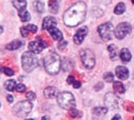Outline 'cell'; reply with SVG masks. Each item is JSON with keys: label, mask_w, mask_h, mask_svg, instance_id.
Segmentation results:
<instances>
[{"label": "cell", "mask_w": 134, "mask_h": 120, "mask_svg": "<svg viewBox=\"0 0 134 120\" xmlns=\"http://www.w3.org/2000/svg\"><path fill=\"white\" fill-rule=\"evenodd\" d=\"M132 31V26L128 22L120 23L115 29V36L118 39H124L127 35Z\"/></svg>", "instance_id": "8"}, {"label": "cell", "mask_w": 134, "mask_h": 120, "mask_svg": "<svg viewBox=\"0 0 134 120\" xmlns=\"http://www.w3.org/2000/svg\"><path fill=\"white\" fill-rule=\"evenodd\" d=\"M1 72H3L4 74H5L8 76H12L14 75V72L10 68H7V67H2L1 69Z\"/></svg>", "instance_id": "29"}, {"label": "cell", "mask_w": 134, "mask_h": 120, "mask_svg": "<svg viewBox=\"0 0 134 120\" xmlns=\"http://www.w3.org/2000/svg\"><path fill=\"white\" fill-rule=\"evenodd\" d=\"M133 120H134V118H133Z\"/></svg>", "instance_id": "42"}, {"label": "cell", "mask_w": 134, "mask_h": 120, "mask_svg": "<svg viewBox=\"0 0 134 120\" xmlns=\"http://www.w3.org/2000/svg\"><path fill=\"white\" fill-rule=\"evenodd\" d=\"M119 57H120V59L123 62H129V61H130V60L132 58L131 53L127 48H123L121 50V51L119 53Z\"/></svg>", "instance_id": "16"}, {"label": "cell", "mask_w": 134, "mask_h": 120, "mask_svg": "<svg viewBox=\"0 0 134 120\" xmlns=\"http://www.w3.org/2000/svg\"><path fill=\"white\" fill-rule=\"evenodd\" d=\"M82 86V83L79 82V81H75V83H74V84H73V87L75 88V89H78V88H79L80 86Z\"/></svg>", "instance_id": "36"}, {"label": "cell", "mask_w": 134, "mask_h": 120, "mask_svg": "<svg viewBox=\"0 0 134 120\" xmlns=\"http://www.w3.org/2000/svg\"><path fill=\"white\" fill-rule=\"evenodd\" d=\"M67 44H68V42H66V41H64V42H60V43H59V45H58V48L60 49V50H62V49H64L66 46H67Z\"/></svg>", "instance_id": "35"}, {"label": "cell", "mask_w": 134, "mask_h": 120, "mask_svg": "<svg viewBox=\"0 0 134 120\" xmlns=\"http://www.w3.org/2000/svg\"><path fill=\"white\" fill-rule=\"evenodd\" d=\"M113 88L115 92L119 93V94H124L126 92V88H125L124 85L119 81L113 82Z\"/></svg>", "instance_id": "20"}, {"label": "cell", "mask_w": 134, "mask_h": 120, "mask_svg": "<svg viewBox=\"0 0 134 120\" xmlns=\"http://www.w3.org/2000/svg\"><path fill=\"white\" fill-rule=\"evenodd\" d=\"M21 62L23 69L27 72H31L33 71L38 64L36 55L31 51L24 53L21 57Z\"/></svg>", "instance_id": "3"}, {"label": "cell", "mask_w": 134, "mask_h": 120, "mask_svg": "<svg viewBox=\"0 0 134 120\" xmlns=\"http://www.w3.org/2000/svg\"><path fill=\"white\" fill-rule=\"evenodd\" d=\"M46 47H47V44L40 37H37L35 41H32L28 44V49L35 54L40 53Z\"/></svg>", "instance_id": "9"}, {"label": "cell", "mask_w": 134, "mask_h": 120, "mask_svg": "<svg viewBox=\"0 0 134 120\" xmlns=\"http://www.w3.org/2000/svg\"><path fill=\"white\" fill-rule=\"evenodd\" d=\"M126 11V5L123 2H119L117 4L114 9V13L117 15H121Z\"/></svg>", "instance_id": "24"}, {"label": "cell", "mask_w": 134, "mask_h": 120, "mask_svg": "<svg viewBox=\"0 0 134 120\" xmlns=\"http://www.w3.org/2000/svg\"><path fill=\"white\" fill-rule=\"evenodd\" d=\"M32 108H33V105L30 101H23L17 103L13 108V112L16 116L24 118V117H26L31 112Z\"/></svg>", "instance_id": "5"}, {"label": "cell", "mask_w": 134, "mask_h": 120, "mask_svg": "<svg viewBox=\"0 0 134 120\" xmlns=\"http://www.w3.org/2000/svg\"><path fill=\"white\" fill-rule=\"evenodd\" d=\"M21 46H22V42L18 39H16V40L12 41L9 44H7L5 46V48L9 50H17L18 48H20Z\"/></svg>", "instance_id": "19"}, {"label": "cell", "mask_w": 134, "mask_h": 120, "mask_svg": "<svg viewBox=\"0 0 134 120\" xmlns=\"http://www.w3.org/2000/svg\"><path fill=\"white\" fill-rule=\"evenodd\" d=\"M43 64L46 72L50 75H56L60 72L61 61L60 56L56 53H50L43 60Z\"/></svg>", "instance_id": "2"}, {"label": "cell", "mask_w": 134, "mask_h": 120, "mask_svg": "<svg viewBox=\"0 0 134 120\" xmlns=\"http://www.w3.org/2000/svg\"><path fill=\"white\" fill-rule=\"evenodd\" d=\"M103 78H104V79L107 83H112V82H114V75L111 72H106V73H104Z\"/></svg>", "instance_id": "28"}, {"label": "cell", "mask_w": 134, "mask_h": 120, "mask_svg": "<svg viewBox=\"0 0 134 120\" xmlns=\"http://www.w3.org/2000/svg\"><path fill=\"white\" fill-rule=\"evenodd\" d=\"M49 32L54 40H56V41H62L63 40V38H64L63 33L59 29H57V28H53L49 29Z\"/></svg>", "instance_id": "17"}, {"label": "cell", "mask_w": 134, "mask_h": 120, "mask_svg": "<svg viewBox=\"0 0 134 120\" xmlns=\"http://www.w3.org/2000/svg\"><path fill=\"white\" fill-rule=\"evenodd\" d=\"M35 9L39 13H43L44 12V9H45V5H44V2H42V1L38 0V1H36L35 2Z\"/></svg>", "instance_id": "26"}, {"label": "cell", "mask_w": 134, "mask_h": 120, "mask_svg": "<svg viewBox=\"0 0 134 120\" xmlns=\"http://www.w3.org/2000/svg\"><path fill=\"white\" fill-rule=\"evenodd\" d=\"M111 120H122V119L121 118V116L119 115H116L113 117V119Z\"/></svg>", "instance_id": "38"}, {"label": "cell", "mask_w": 134, "mask_h": 120, "mask_svg": "<svg viewBox=\"0 0 134 120\" xmlns=\"http://www.w3.org/2000/svg\"><path fill=\"white\" fill-rule=\"evenodd\" d=\"M18 15L20 17V20L23 22H27L31 20V15L28 13V11H27L26 9L24 10H20L18 12Z\"/></svg>", "instance_id": "22"}, {"label": "cell", "mask_w": 134, "mask_h": 120, "mask_svg": "<svg viewBox=\"0 0 134 120\" xmlns=\"http://www.w3.org/2000/svg\"><path fill=\"white\" fill-rule=\"evenodd\" d=\"M26 28H27V29L29 31H31V32H32V33H35V32H37V31H38L37 26H35V25H34V24H28L27 26H26Z\"/></svg>", "instance_id": "31"}, {"label": "cell", "mask_w": 134, "mask_h": 120, "mask_svg": "<svg viewBox=\"0 0 134 120\" xmlns=\"http://www.w3.org/2000/svg\"><path fill=\"white\" fill-rule=\"evenodd\" d=\"M59 90L53 86H48L44 90V96L47 99H52L57 97L59 95Z\"/></svg>", "instance_id": "14"}, {"label": "cell", "mask_w": 134, "mask_h": 120, "mask_svg": "<svg viewBox=\"0 0 134 120\" xmlns=\"http://www.w3.org/2000/svg\"><path fill=\"white\" fill-rule=\"evenodd\" d=\"M119 97L112 93H108L105 95L104 97V104L106 107L110 109H116L119 108Z\"/></svg>", "instance_id": "10"}, {"label": "cell", "mask_w": 134, "mask_h": 120, "mask_svg": "<svg viewBox=\"0 0 134 120\" xmlns=\"http://www.w3.org/2000/svg\"><path fill=\"white\" fill-rule=\"evenodd\" d=\"M26 120H35V119H26Z\"/></svg>", "instance_id": "41"}, {"label": "cell", "mask_w": 134, "mask_h": 120, "mask_svg": "<svg viewBox=\"0 0 134 120\" xmlns=\"http://www.w3.org/2000/svg\"><path fill=\"white\" fill-rule=\"evenodd\" d=\"M6 99H7V101H8L9 103H12V102L13 101V97L12 95H7Z\"/></svg>", "instance_id": "37"}, {"label": "cell", "mask_w": 134, "mask_h": 120, "mask_svg": "<svg viewBox=\"0 0 134 120\" xmlns=\"http://www.w3.org/2000/svg\"><path fill=\"white\" fill-rule=\"evenodd\" d=\"M26 97L28 101H35V98H36V95L34 92H28L27 94H26Z\"/></svg>", "instance_id": "30"}, {"label": "cell", "mask_w": 134, "mask_h": 120, "mask_svg": "<svg viewBox=\"0 0 134 120\" xmlns=\"http://www.w3.org/2000/svg\"><path fill=\"white\" fill-rule=\"evenodd\" d=\"M87 34H88V28L86 26L82 27L77 31V32L74 35V38H73L74 42L77 45H80L83 42Z\"/></svg>", "instance_id": "11"}, {"label": "cell", "mask_w": 134, "mask_h": 120, "mask_svg": "<svg viewBox=\"0 0 134 120\" xmlns=\"http://www.w3.org/2000/svg\"><path fill=\"white\" fill-rule=\"evenodd\" d=\"M57 24V21L53 17H46L42 21V29L49 31L51 28H56Z\"/></svg>", "instance_id": "12"}, {"label": "cell", "mask_w": 134, "mask_h": 120, "mask_svg": "<svg viewBox=\"0 0 134 120\" xmlns=\"http://www.w3.org/2000/svg\"><path fill=\"white\" fill-rule=\"evenodd\" d=\"M28 30L27 29L26 27H21L20 28V33H21V35L24 37V38H26L28 35Z\"/></svg>", "instance_id": "33"}, {"label": "cell", "mask_w": 134, "mask_h": 120, "mask_svg": "<svg viewBox=\"0 0 134 120\" xmlns=\"http://www.w3.org/2000/svg\"><path fill=\"white\" fill-rule=\"evenodd\" d=\"M57 101L60 108L64 109H72L75 107V100L70 92H61L57 97Z\"/></svg>", "instance_id": "4"}, {"label": "cell", "mask_w": 134, "mask_h": 120, "mask_svg": "<svg viewBox=\"0 0 134 120\" xmlns=\"http://www.w3.org/2000/svg\"><path fill=\"white\" fill-rule=\"evenodd\" d=\"M80 57L83 65L89 69H92L95 66V55L90 49H83L80 51Z\"/></svg>", "instance_id": "6"}, {"label": "cell", "mask_w": 134, "mask_h": 120, "mask_svg": "<svg viewBox=\"0 0 134 120\" xmlns=\"http://www.w3.org/2000/svg\"><path fill=\"white\" fill-rule=\"evenodd\" d=\"M108 113V108H102V107H97L95 108L93 110V114L96 116H103Z\"/></svg>", "instance_id": "21"}, {"label": "cell", "mask_w": 134, "mask_h": 120, "mask_svg": "<svg viewBox=\"0 0 134 120\" xmlns=\"http://www.w3.org/2000/svg\"><path fill=\"white\" fill-rule=\"evenodd\" d=\"M108 51L110 53V58L112 61H116L119 58V48L115 45L111 44V45L108 46Z\"/></svg>", "instance_id": "15"}, {"label": "cell", "mask_w": 134, "mask_h": 120, "mask_svg": "<svg viewBox=\"0 0 134 120\" xmlns=\"http://www.w3.org/2000/svg\"><path fill=\"white\" fill-rule=\"evenodd\" d=\"M13 5L19 11L24 10L27 7V0H13Z\"/></svg>", "instance_id": "18"}, {"label": "cell", "mask_w": 134, "mask_h": 120, "mask_svg": "<svg viewBox=\"0 0 134 120\" xmlns=\"http://www.w3.org/2000/svg\"><path fill=\"white\" fill-rule=\"evenodd\" d=\"M58 8H59V5L57 2L53 1V0H51L49 2V9L52 13H57L58 11Z\"/></svg>", "instance_id": "25"}, {"label": "cell", "mask_w": 134, "mask_h": 120, "mask_svg": "<svg viewBox=\"0 0 134 120\" xmlns=\"http://www.w3.org/2000/svg\"><path fill=\"white\" fill-rule=\"evenodd\" d=\"M16 90L19 93H23L26 90V86L22 84V83H20L18 85H16Z\"/></svg>", "instance_id": "32"}, {"label": "cell", "mask_w": 134, "mask_h": 120, "mask_svg": "<svg viewBox=\"0 0 134 120\" xmlns=\"http://www.w3.org/2000/svg\"><path fill=\"white\" fill-rule=\"evenodd\" d=\"M69 115L72 118H78V117H81L82 116V112H81L79 110H76L75 108H72L70 110L69 112Z\"/></svg>", "instance_id": "27"}, {"label": "cell", "mask_w": 134, "mask_h": 120, "mask_svg": "<svg viewBox=\"0 0 134 120\" xmlns=\"http://www.w3.org/2000/svg\"><path fill=\"white\" fill-rule=\"evenodd\" d=\"M4 86H5V89L7 90L10 91V92H13L16 89V81L13 80V79H9L6 82H5Z\"/></svg>", "instance_id": "23"}, {"label": "cell", "mask_w": 134, "mask_h": 120, "mask_svg": "<svg viewBox=\"0 0 134 120\" xmlns=\"http://www.w3.org/2000/svg\"><path fill=\"white\" fill-rule=\"evenodd\" d=\"M100 1L103 2L104 3H105V4L108 5V4H110V3H111V0H100Z\"/></svg>", "instance_id": "39"}, {"label": "cell", "mask_w": 134, "mask_h": 120, "mask_svg": "<svg viewBox=\"0 0 134 120\" xmlns=\"http://www.w3.org/2000/svg\"><path fill=\"white\" fill-rule=\"evenodd\" d=\"M86 5L84 2H78L71 6L64 14V22L68 27H75L86 18Z\"/></svg>", "instance_id": "1"}, {"label": "cell", "mask_w": 134, "mask_h": 120, "mask_svg": "<svg viewBox=\"0 0 134 120\" xmlns=\"http://www.w3.org/2000/svg\"><path fill=\"white\" fill-rule=\"evenodd\" d=\"M76 80L75 79V77L74 76H72V75H69L68 77V79H67V82H68V83L69 84V85H73L74 84V83L75 82Z\"/></svg>", "instance_id": "34"}, {"label": "cell", "mask_w": 134, "mask_h": 120, "mask_svg": "<svg viewBox=\"0 0 134 120\" xmlns=\"http://www.w3.org/2000/svg\"><path fill=\"white\" fill-rule=\"evenodd\" d=\"M98 33L100 38L104 41H109L113 38V33H115L114 26L111 23L107 22L100 24L97 28Z\"/></svg>", "instance_id": "7"}, {"label": "cell", "mask_w": 134, "mask_h": 120, "mask_svg": "<svg viewBox=\"0 0 134 120\" xmlns=\"http://www.w3.org/2000/svg\"><path fill=\"white\" fill-rule=\"evenodd\" d=\"M115 74H116L117 77L121 80L127 79L130 75L128 68L124 66H118L115 68Z\"/></svg>", "instance_id": "13"}, {"label": "cell", "mask_w": 134, "mask_h": 120, "mask_svg": "<svg viewBox=\"0 0 134 120\" xmlns=\"http://www.w3.org/2000/svg\"><path fill=\"white\" fill-rule=\"evenodd\" d=\"M42 120H51L50 119V118L49 117V116H43L42 117Z\"/></svg>", "instance_id": "40"}]
</instances>
